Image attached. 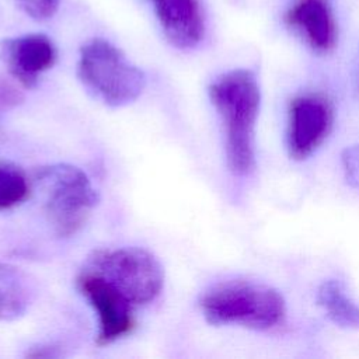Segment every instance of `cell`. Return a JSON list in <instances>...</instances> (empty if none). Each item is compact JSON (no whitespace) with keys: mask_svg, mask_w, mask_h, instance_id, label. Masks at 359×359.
Listing matches in <instances>:
<instances>
[{"mask_svg":"<svg viewBox=\"0 0 359 359\" xmlns=\"http://www.w3.org/2000/svg\"><path fill=\"white\" fill-rule=\"evenodd\" d=\"M208 93L222 121L227 167L234 175H248L255 167V125L261 104L257 77L248 69H234L215 79Z\"/></svg>","mask_w":359,"mask_h":359,"instance_id":"obj_1","label":"cell"},{"mask_svg":"<svg viewBox=\"0 0 359 359\" xmlns=\"http://www.w3.org/2000/svg\"><path fill=\"white\" fill-rule=\"evenodd\" d=\"M205 320L212 325H238L265 331L279 325L286 314L282 294L251 280H226L212 286L199 300Z\"/></svg>","mask_w":359,"mask_h":359,"instance_id":"obj_2","label":"cell"},{"mask_svg":"<svg viewBox=\"0 0 359 359\" xmlns=\"http://www.w3.org/2000/svg\"><path fill=\"white\" fill-rule=\"evenodd\" d=\"M35 182L43 195V210L59 237L74 236L88 220L100 195L79 167L56 163L39 167Z\"/></svg>","mask_w":359,"mask_h":359,"instance_id":"obj_3","label":"cell"},{"mask_svg":"<svg viewBox=\"0 0 359 359\" xmlns=\"http://www.w3.org/2000/svg\"><path fill=\"white\" fill-rule=\"evenodd\" d=\"M77 76L101 102L119 108L136 101L146 87V76L114 43L94 38L80 48Z\"/></svg>","mask_w":359,"mask_h":359,"instance_id":"obj_4","label":"cell"},{"mask_svg":"<svg viewBox=\"0 0 359 359\" xmlns=\"http://www.w3.org/2000/svg\"><path fill=\"white\" fill-rule=\"evenodd\" d=\"M86 268L102 276L135 307L151 303L163 290L164 269L144 248H98L87 258Z\"/></svg>","mask_w":359,"mask_h":359,"instance_id":"obj_5","label":"cell"},{"mask_svg":"<svg viewBox=\"0 0 359 359\" xmlns=\"http://www.w3.org/2000/svg\"><path fill=\"white\" fill-rule=\"evenodd\" d=\"M76 286L97 314V345H111L135 330L136 307L102 276L83 266L76 278Z\"/></svg>","mask_w":359,"mask_h":359,"instance_id":"obj_6","label":"cell"},{"mask_svg":"<svg viewBox=\"0 0 359 359\" xmlns=\"http://www.w3.org/2000/svg\"><path fill=\"white\" fill-rule=\"evenodd\" d=\"M334 122L331 101L320 93L294 97L287 109L286 143L292 158L304 160L328 137Z\"/></svg>","mask_w":359,"mask_h":359,"instance_id":"obj_7","label":"cell"},{"mask_svg":"<svg viewBox=\"0 0 359 359\" xmlns=\"http://www.w3.org/2000/svg\"><path fill=\"white\" fill-rule=\"evenodd\" d=\"M1 49L8 72L25 88L35 87L39 76L57 59V50L50 38L38 32L8 38L3 41Z\"/></svg>","mask_w":359,"mask_h":359,"instance_id":"obj_8","label":"cell"},{"mask_svg":"<svg viewBox=\"0 0 359 359\" xmlns=\"http://www.w3.org/2000/svg\"><path fill=\"white\" fill-rule=\"evenodd\" d=\"M283 20L313 50L327 53L335 48L338 29L331 0H294Z\"/></svg>","mask_w":359,"mask_h":359,"instance_id":"obj_9","label":"cell"},{"mask_svg":"<svg viewBox=\"0 0 359 359\" xmlns=\"http://www.w3.org/2000/svg\"><path fill=\"white\" fill-rule=\"evenodd\" d=\"M160 27L171 45L195 48L205 35V20L199 0H150Z\"/></svg>","mask_w":359,"mask_h":359,"instance_id":"obj_10","label":"cell"},{"mask_svg":"<svg viewBox=\"0 0 359 359\" xmlns=\"http://www.w3.org/2000/svg\"><path fill=\"white\" fill-rule=\"evenodd\" d=\"M32 297L34 289L28 276L20 268L0 261V321L22 317Z\"/></svg>","mask_w":359,"mask_h":359,"instance_id":"obj_11","label":"cell"},{"mask_svg":"<svg viewBox=\"0 0 359 359\" xmlns=\"http://www.w3.org/2000/svg\"><path fill=\"white\" fill-rule=\"evenodd\" d=\"M317 303L337 325L359 330V304L346 293L345 286L335 279L324 280L317 289Z\"/></svg>","mask_w":359,"mask_h":359,"instance_id":"obj_12","label":"cell"},{"mask_svg":"<svg viewBox=\"0 0 359 359\" xmlns=\"http://www.w3.org/2000/svg\"><path fill=\"white\" fill-rule=\"evenodd\" d=\"M31 191L25 171L15 163L0 158V210L21 205L29 198Z\"/></svg>","mask_w":359,"mask_h":359,"instance_id":"obj_13","label":"cell"},{"mask_svg":"<svg viewBox=\"0 0 359 359\" xmlns=\"http://www.w3.org/2000/svg\"><path fill=\"white\" fill-rule=\"evenodd\" d=\"M17 4L31 18L43 21L55 15L59 7V0H15Z\"/></svg>","mask_w":359,"mask_h":359,"instance_id":"obj_14","label":"cell"},{"mask_svg":"<svg viewBox=\"0 0 359 359\" xmlns=\"http://www.w3.org/2000/svg\"><path fill=\"white\" fill-rule=\"evenodd\" d=\"M345 180L349 185L359 188V144L346 147L341 156Z\"/></svg>","mask_w":359,"mask_h":359,"instance_id":"obj_15","label":"cell"},{"mask_svg":"<svg viewBox=\"0 0 359 359\" xmlns=\"http://www.w3.org/2000/svg\"><path fill=\"white\" fill-rule=\"evenodd\" d=\"M28 356H31V358H55V356H59V353L52 352L50 346H38V348H34V351L29 352Z\"/></svg>","mask_w":359,"mask_h":359,"instance_id":"obj_16","label":"cell"}]
</instances>
